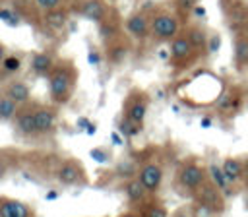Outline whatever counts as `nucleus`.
Masks as SVG:
<instances>
[{"label": "nucleus", "mask_w": 248, "mask_h": 217, "mask_svg": "<svg viewBox=\"0 0 248 217\" xmlns=\"http://www.w3.org/2000/svg\"><path fill=\"white\" fill-rule=\"evenodd\" d=\"M244 203H246V209H248V190H246V200H244Z\"/></svg>", "instance_id": "40"}, {"label": "nucleus", "mask_w": 248, "mask_h": 217, "mask_svg": "<svg viewBox=\"0 0 248 217\" xmlns=\"http://www.w3.org/2000/svg\"><path fill=\"white\" fill-rule=\"evenodd\" d=\"M248 107V97H246V87L238 83H227L219 99L215 101L213 114L223 120V122H232L236 116L242 114V110Z\"/></svg>", "instance_id": "3"}, {"label": "nucleus", "mask_w": 248, "mask_h": 217, "mask_svg": "<svg viewBox=\"0 0 248 217\" xmlns=\"http://www.w3.org/2000/svg\"><path fill=\"white\" fill-rule=\"evenodd\" d=\"M66 23H68V12H66L62 6L45 12V25H46V27H50V29H54V31H60V29H64Z\"/></svg>", "instance_id": "23"}, {"label": "nucleus", "mask_w": 248, "mask_h": 217, "mask_svg": "<svg viewBox=\"0 0 248 217\" xmlns=\"http://www.w3.org/2000/svg\"><path fill=\"white\" fill-rule=\"evenodd\" d=\"M198 4H200V0H174V2H172V8H174L176 16H178L182 21H186V19L198 10Z\"/></svg>", "instance_id": "29"}, {"label": "nucleus", "mask_w": 248, "mask_h": 217, "mask_svg": "<svg viewBox=\"0 0 248 217\" xmlns=\"http://www.w3.org/2000/svg\"><path fill=\"white\" fill-rule=\"evenodd\" d=\"M0 95H2V85H0Z\"/></svg>", "instance_id": "41"}, {"label": "nucleus", "mask_w": 248, "mask_h": 217, "mask_svg": "<svg viewBox=\"0 0 248 217\" xmlns=\"http://www.w3.org/2000/svg\"><path fill=\"white\" fill-rule=\"evenodd\" d=\"M35 4H37L43 12H48V10L60 8V6H62V0H35Z\"/></svg>", "instance_id": "32"}, {"label": "nucleus", "mask_w": 248, "mask_h": 217, "mask_svg": "<svg viewBox=\"0 0 248 217\" xmlns=\"http://www.w3.org/2000/svg\"><path fill=\"white\" fill-rule=\"evenodd\" d=\"M78 68L74 66L72 60L62 58L56 62V66L52 68V72L48 74L46 81H48V97L50 103L64 107L72 101L76 85H78Z\"/></svg>", "instance_id": "1"}, {"label": "nucleus", "mask_w": 248, "mask_h": 217, "mask_svg": "<svg viewBox=\"0 0 248 217\" xmlns=\"http://www.w3.org/2000/svg\"><path fill=\"white\" fill-rule=\"evenodd\" d=\"M227 6H231V4H236V2H240V0H223Z\"/></svg>", "instance_id": "39"}, {"label": "nucleus", "mask_w": 248, "mask_h": 217, "mask_svg": "<svg viewBox=\"0 0 248 217\" xmlns=\"http://www.w3.org/2000/svg\"><path fill=\"white\" fill-rule=\"evenodd\" d=\"M182 31V19L172 10H157L151 14V39L157 43H170Z\"/></svg>", "instance_id": "6"}, {"label": "nucleus", "mask_w": 248, "mask_h": 217, "mask_svg": "<svg viewBox=\"0 0 248 217\" xmlns=\"http://www.w3.org/2000/svg\"><path fill=\"white\" fill-rule=\"evenodd\" d=\"M54 178L60 186H66V188H83L89 184V176L83 163L74 157H64L56 163Z\"/></svg>", "instance_id": "7"}, {"label": "nucleus", "mask_w": 248, "mask_h": 217, "mask_svg": "<svg viewBox=\"0 0 248 217\" xmlns=\"http://www.w3.org/2000/svg\"><path fill=\"white\" fill-rule=\"evenodd\" d=\"M19 151L16 149H0V180L6 178V174L17 165Z\"/></svg>", "instance_id": "25"}, {"label": "nucleus", "mask_w": 248, "mask_h": 217, "mask_svg": "<svg viewBox=\"0 0 248 217\" xmlns=\"http://www.w3.org/2000/svg\"><path fill=\"white\" fill-rule=\"evenodd\" d=\"M200 58H203L194 45L190 43V39L186 37L184 31H180L170 43H169V62L176 72H184L188 68H192Z\"/></svg>", "instance_id": "4"}, {"label": "nucleus", "mask_w": 248, "mask_h": 217, "mask_svg": "<svg viewBox=\"0 0 248 217\" xmlns=\"http://www.w3.org/2000/svg\"><path fill=\"white\" fill-rule=\"evenodd\" d=\"M246 97H248V87H246Z\"/></svg>", "instance_id": "42"}, {"label": "nucleus", "mask_w": 248, "mask_h": 217, "mask_svg": "<svg viewBox=\"0 0 248 217\" xmlns=\"http://www.w3.org/2000/svg\"><path fill=\"white\" fill-rule=\"evenodd\" d=\"M147 110H149V95L138 87L128 91V95L124 97V103H122V116H126L138 124H143Z\"/></svg>", "instance_id": "8"}, {"label": "nucleus", "mask_w": 248, "mask_h": 217, "mask_svg": "<svg viewBox=\"0 0 248 217\" xmlns=\"http://www.w3.org/2000/svg\"><path fill=\"white\" fill-rule=\"evenodd\" d=\"M124 29L132 39L145 41L147 37H151V16H147L145 12H134L124 19Z\"/></svg>", "instance_id": "12"}, {"label": "nucleus", "mask_w": 248, "mask_h": 217, "mask_svg": "<svg viewBox=\"0 0 248 217\" xmlns=\"http://www.w3.org/2000/svg\"><path fill=\"white\" fill-rule=\"evenodd\" d=\"M242 186L248 190V155H246V165H244V184Z\"/></svg>", "instance_id": "35"}, {"label": "nucleus", "mask_w": 248, "mask_h": 217, "mask_svg": "<svg viewBox=\"0 0 248 217\" xmlns=\"http://www.w3.org/2000/svg\"><path fill=\"white\" fill-rule=\"evenodd\" d=\"M138 178L149 190V194H157L161 190V186H163V180H165V167H163V163L157 161L155 157L143 161L140 165Z\"/></svg>", "instance_id": "11"}, {"label": "nucleus", "mask_w": 248, "mask_h": 217, "mask_svg": "<svg viewBox=\"0 0 248 217\" xmlns=\"http://www.w3.org/2000/svg\"><path fill=\"white\" fill-rule=\"evenodd\" d=\"M0 217H39L37 209L17 198L0 196Z\"/></svg>", "instance_id": "14"}, {"label": "nucleus", "mask_w": 248, "mask_h": 217, "mask_svg": "<svg viewBox=\"0 0 248 217\" xmlns=\"http://www.w3.org/2000/svg\"><path fill=\"white\" fill-rule=\"evenodd\" d=\"M56 62L58 60L52 50H39V52H33V56L29 60V70L35 78H48V74L52 72Z\"/></svg>", "instance_id": "16"}, {"label": "nucleus", "mask_w": 248, "mask_h": 217, "mask_svg": "<svg viewBox=\"0 0 248 217\" xmlns=\"http://www.w3.org/2000/svg\"><path fill=\"white\" fill-rule=\"evenodd\" d=\"M2 95L14 99L17 105H25L31 101V87L27 85V81L12 78V79H8V83L2 85Z\"/></svg>", "instance_id": "17"}, {"label": "nucleus", "mask_w": 248, "mask_h": 217, "mask_svg": "<svg viewBox=\"0 0 248 217\" xmlns=\"http://www.w3.org/2000/svg\"><path fill=\"white\" fill-rule=\"evenodd\" d=\"M118 217H140V211L134 207V209H128V211H124V213H120Z\"/></svg>", "instance_id": "34"}, {"label": "nucleus", "mask_w": 248, "mask_h": 217, "mask_svg": "<svg viewBox=\"0 0 248 217\" xmlns=\"http://www.w3.org/2000/svg\"><path fill=\"white\" fill-rule=\"evenodd\" d=\"M107 46H105V60L108 62V64H112V66H120L126 58H128V54H130V46H128V43H124L122 39H112V41H108V43H105Z\"/></svg>", "instance_id": "20"}, {"label": "nucleus", "mask_w": 248, "mask_h": 217, "mask_svg": "<svg viewBox=\"0 0 248 217\" xmlns=\"http://www.w3.org/2000/svg\"><path fill=\"white\" fill-rule=\"evenodd\" d=\"M35 103L37 101H29L25 105H19L14 120H12V126H14V132L23 138V140H33L37 138V120H35Z\"/></svg>", "instance_id": "9"}, {"label": "nucleus", "mask_w": 248, "mask_h": 217, "mask_svg": "<svg viewBox=\"0 0 248 217\" xmlns=\"http://www.w3.org/2000/svg\"><path fill=\"white\" fill-rule=\"evenodd\" d=\"M17 108H19V105L14 99L0 95V122H12Z\"/></svg>", "instance_id": "28"}, {"label": "nucleus", "mask_w": 248, "mask_h": 217, "mask_svg": "<svg viewBox=\"0 0 248 217\" xmlns=\"http://www.w3.org/2000/svg\"><path fill=\"white\" fill-rule=\"evenodd\" d=\"M122 192H124V196L128 198V202H130L134 207L140 205V203H143V202L151 196L149 190L141 184V180H140L138 176H134V178H130V180H124Z\"/></svg>", "instance_id": "19"}, {"label": "nucleus", "mask_w": 248, "mask_h": 217, "mask_svg": "<svg viewBox=\"0 0 248 217\" xmlns=\"http://www.w3.org/2000/svg\"><path fill=\"white\" fill-rule=\"evenodd\" d=\"M0 68H2V74H4V76H14V74H17V72L21 70V58L16 56V54H8V56L2 60Z\"/></svg>", "instance_id": "31"}, {"label": "nucleus", "mask_w": 248, "mask_h": 217, "mask_svg": "<svg viewBox=\"0 0 248 217\" xmlns=\"http://www.w3.org/2000/svg\"><path fill=\"white\" fill-rule=\"evenodd\" d=\"M232 66L238 74L248 72V29L232 33Z\"/></svg>", "instance_id": "13"}, {"label": "nucleus", "mask_w": 248, "mask_h": 217, "mask_svg": "<svg viewBox=\"0 0 248 217\" xmlns=\"http://www.w3.org/2000/svg\"><path fill=\"white\" fill-rule=\"evenodd\" d=\"M89 62H99V56H97V52H89Z\"/></svg>", "instance_id": "37"}, {"label": "nucleus", "mask_w": 248, "mask_h": 217, "mask_svg": "<svg viewBox=\"0 0 248 217\" xmlns=\"http://www.w3.org/2000/svg\"><path fill=\"white\" fill-rule=\"evenodd\" d=\"M79 12L85 19L95 21V23H99L107 17V6L103 0H83L79 6Z\"/></svg>", "instance_id": "22"}, {"label": "nucleus", "mask_w": 248, "mask_h": 217, "mask_svg": "<svg viewBox=\"0 0 248 217\" xmlns=\"http://www.w3.org/2000/svg\"><path fill=\"white\" fill-rule=\"evenodd\" d=\"M140 211V217H170L167 205L157 198V194H151L143 203L136 205Z\"/></svg>", "instance_id": "21"}, {"label": "nucleus", "mask_w": 248, "mask_h": 217, "mask_svg": "<svg viewBox=\"0 0 248 217\" xmlns=\"http://www.w3.org/2000/svg\"><path fill=\"white\" fill-rule=\"evenodd\" d=\"M207 172H209V178L225 192V196H231V194H232V186H231L229 180L225 178L223 169H221V163H219V165H217V163H209V165H207Z\"/></svg>", "instance_id": "26"}, {"label": "nucleus", "mask_w": 248, "mask_h": 217, "mask_svg": "<svg viewBox=\"0 0 248 217\" xmlns=\"http://www.w3.org/2000/svg\"><path fill=\"white\" fill-rule=\"evenodd\" d=\"M45 198H46V200H54V198H56V192H50V194H46Z\"/></svg>", "instance_id": "38"}, {"label": "nucleus", "mask_w": 248, "mask_h": 217, "mask_svg": "<svg viewBox=\"0 0 248 217\" xmlns=\"http://www.w3.org/2000/svg\"><path fill=\"white\" fill-rule=\"evenodd\" d=\"M118 33H120V25H118V21L110 19L108 16H107L103 21H99V35H101V39H103L105 43L116 39Z\"/></svg>", "instance_id": "27"}, {"label": "nucleus", "mask_w": 248, "mask_h": 217, "mask_svg": "<svg viewBox=\"0 0 248 217\" xmlns=\"http://www.w3.org/2000/svg\"><path fill=\"white\" fill-rule=\"evenodd\" d=\"M184 33H186V37L190 39V43L194 45V48L202 54V56H207L209 54V35H207V31L200 25V23H192V25H188V27H184L182 29Z\"/></svg>", "instance_id": "18"}, {"label": "nucleus", "mask_w": 248, "mask_h": 217, "mask_svg": "<svg viewBox=\"0 0 248 217\" xmlns=\"http://www.w3.org/2000/svg\"><path fill=\"white\" fill-rule=\"evenodd\" d=\"M192 202H194L200 209H203L205 213H209V215H221V213H225V209H227V196H225V192H223L211 178H207V180L194 192Z\"/></svg>", "instance_id": "5"}, {"label": "nucleus", "mask_w": 248, "mask_h": 217, "mask_svg": "<svg viewBox=\"0 0 248 217\" xmlns=\"http://www.w3.org/2000/svg\"><path fill=\"white\" fill-rule=\"evenodd\" d=\"M170 217H196L188 207H178L176 211H172L170 213Z\"/></svg>", "instance_id": "33"}, {"label": "nucleus", "mask_w": 248, "mask_h": 217, "mask_svg": "<svg viewBox=\"0 0 248 217\" xmlns=\"http://www.w3.org/2000/svg\"><path fill=\"white\" fill-rule=\"evenodd\" d=\"M58 105L54 103H35V120H37V138H46L56 132L58 120Z\"/></svg>", "instance_id": "10"}, {"label": "nucleus", "mask_w": 248, "mask_h": 217, "mask_svg": "<svg viewBox=\"0 0 248 217\" xmlns=\"http://www.w3.org/2000/svg\"><path fill=\"white\" fill-rule=\"evenodd\" d=\"M209 178L207 165L200 161V157H188L184 159L176 170H174V188L178 194L192 198L194 192Z\"/></svg>", "instance_id": "2"}, {"label": "nucleus", "mask_w": 248, "mask_h": 217, "mask_svg": "<svg viewBox=\"0 0 248 217\" xmlns=\"http://www.w3.org/2000/svg\"><path fill=\"white\" fill-rule=\"evenodd\" d=\"M118 130H120L122 136H126V138H136L138 134H141L143 124H138V122H134V120L122 116V118H120V124H118Z\"/></svg>", "instance_id": "30"}, {"label": "nucleus", "mask_w": 248, "mask_h": 217, "mask_svg": "<svg viewBox=\"0 0 248 217\" xmlns=\"http://www.w3.org/2000/svg\"><path fill=\"white\" fill-rule=\"evenodd\" d=\"M244 165H246V157H238V155H229L221 161L223 174L232 188L244 184Z\"/></svg>", "instance_id": "15"}, {"label": "nucleus", "mask_w": 248, "mask_h": 217, "mask_svg": "<svg viewBox=\"0 0 248 217\" xmlns=\"http://www.w3.org/2000/svg\"><path fill=\"white\" fill-rule=\"evenodd\" d=\"M6 56H8V52H6V46L0 43V64H2V60H4Z\"/></svg>", "instance_id": "36"}, {"label": "nucleus", "mask_w": 248, "mask_h": 217, "mask_svg": "<svg viewBox=\"0 0 248 217\" xmlns=\"http://www.w3.org/2000/svg\"><path fill=\"white\" fill-rule=\"evenodd\" d=\"M138 170H140V165L132 159V157H126V159H120L116 165H114V174L122 180H130L134 176H138Z\"/></svg>", "instance_id": "24"}]
</instances>
